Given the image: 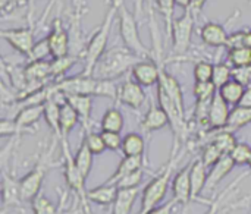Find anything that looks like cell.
<instances>
[{
    "label": "cell",
    "mask_w": 251,
    "mask_h": 214,
    "mask_svg": "<svg viewBox=\"0 0 251 214\" xmlns=\"http://www.w3.org/2000/svg\"><path fill=\"white\" fill-rule=\"evenodd\" d=\"M143 57L131 51L126 46H115L107 48L97 62L93 76L99 79H116L132 69Z\"/></svg>",
    "instance_id": "6da1fadb"
},
{
    "label": "cell",
    "mask_w": 251,
    "mask_h": 214,
    "mask_svg": "<svg viewBox=\"0 0 251 214\" xmlns=\"http://www.w3.org/2000/svg\"><path fill=\"white\" fill-rule=\"evenodd\" d=\"M176 154V148L172 150L171 159L166 163L165 169L153 178V181L143 190L141 194V206H140V212L138 214H147L149 212H151L153 209L159 207L160 203L165 200L169 184L172 182V173L174 169L178 163V159L175 157Z\"/></svg>",
    "instance_id": "7a4b0ae2"
},
{
    "label": "cell",
    "mask_w": 251,
    "mask_h": 214,
    "mask_svg": "<svg viewBox=\"0 0 251 214\" xmlns=\"http://www.w3.org/2000/svg\"><path fill=\"white\" fill-rule=\"evenodd\" d=\"M116 16H118V7L110 4L101 25L97 28V31L94 32L91 40L87 43V48L84 53V71H82L84 75H93L97 62L107 50L106 46H107L109 35H110V31H112Z\"/></svg>",
    "instance_id": "3957f363"
},
{
    "label": "cell",
    "mask_w": 251,
    "mask_h": 214,
    "mask_svg": "<svg viewBox=\"0 0 251 214\" xmlns=\"http://www.w3.org/2000/svg\"><path fill=\"white\" fill-rule=\"evenodd\" d=\"M118 22H119V34L124 41V46H126L131 51H134L143 59L153 57V51H150L141 41L138 32V19L135 18L134 12L126 9L125 3L121 4V7L118 9Z\"/></svg>",
    "instance_id": "277c9868"
},
{
    "label": "cell",
    "mask_w": 251,
    "mask_h": 214,
    "mask_svg": "<svg viewBox=\"0 0 251 214\" xmlns=\"http://www.w3.org/2000/svg\"><path fill=\"white\" fill-rule=\"evenodd\" d=\"M53 153V147L49 150L47 154L41 156L37 162V165L32 167L31 172H28L22 179H19V190H21V198L22 201H32L38 194H41V187L44 182V178L50 169V156Z\"/></svg>",
    "instance_id": "5b68a950"
},
{
    "label": "cell",
    "mask_w": 251,
    "mask_h": 214,
    "mask_svg": "<svg viewBox=\"0 0 251 214\" xmlns=\"http://www.w3.org/2000/svg\"><path fill=\"white\" fill-rule=\"evenodd\" d=\"M54 87L59 93L65 95H91L99 97L100 79L93 75H75L71 78H62L54 82Z\"/></svg>",
    "instance_id": "8992f818"
},
{
    "label": "cell",
    "mask_w": 251,
    "mask_h": 214,
    "mask_svg": "<svg viewBox=\"0 0 251 214\" xmlns=\"http://www.w3.org/2000/svg\"><path fill=\"white\" fill-rule=\"evenodd\" d=\"M194 25H196V16L191 13L190 9H185V12L179 18H175L171 41H172L174 53H176L178 56H182L184 53L188 51L194 32Z\"/></svg>",
    "instance_id": "52a82bcc"
},
{
    "label": "cell",
    "mask_w": 251,
    "mask_h": 214,
    "mask_svg": "<svg viewBox=\"0 0 251 214\" xmlns=\"http://www.w3.org/2000/svg\"><path fill=\"white\" fill-rule=\"evenodd\" d=\"M60 145H62V156H63V175H65L68 188L72 190L79 197V200L82 201V206L88 212V207H87L88 198H87V191H85V178L81 175V172L75 166L74 157L69 153L68 140H60Z\"/></svg>",
    "instance_id": "ba28073f"
},
{
    "label": "cell",
    "mask_w": 251,
    "mask_h": 214,
    "mask_svg": "<svg viewBox=\"0 0 251 214\" xmlns=\"http://www.w3.org/2000/svg\"><path fill=\"white\" fill-rule=\"evenodd\" d=\"M1 38L18 53L22 56H26L31 53L34 44H35V26H22V28H10L3 29L0 32Z\"/></svg>",
    "instance_id": "9c48e42d"
},
{
    "label": "cell",
    "mask_w": 251,
    "mask_h": 214,
    "mask_svg": "<svg viewBox=\"0 0 251 214\" xmlns=\"http://www.w3.org/2000/svg\"><path fill=\"white\" fill-rule=\"evenodd\" d=\"M51 57H63L68 56L71 51V41H69V31L63 26V22L60 18H56L51 24L50 34L47 35Z\"/></svg>",
    "instance_id": "30bf717a"
},
{
    "label": "cell",
    "mask_w": 251,
    "mask_h": 214,
    "mask_svg": "<svg viewBox=\"0 0 251 214\" xmlns=\"http://www.w3.org/2000/svg\"><path fill=\"white\" fill-rule=\"evenodd\" d=\"M190 169L191 163L185 167H182L172 179V194L174 200L184 207V214H187L188 204L191 200V181H190Z\"/></svg>",
    "instance_id": "8fae6325"
},
{
    "label": "cell",
    "mask_w": 251,
    "mask_h": 214,
    "mask_svg": "<svg viewBox=\"0 0 251 214\" xmlns=\"http://www.w3.org/2000/svg\"><path fill=\"white\" fill-rule=\"evenodd\" d=\"M119 103L138 110L144 101H146V93H144V87H141L137 81L134 79H126L124 81L119 88H118V98Z\"/></svg>",
    "instance_id": "7c38bea8"
},
{
    "label": "cell",
    "mask_w": 251,
    "mask_h": 214,
    "mask_svg": "<svg viewBox=\"0 0 251 214\" xmlns=\"http://www.w3.org/2000/svg\"><path fill=\"white\" fill-rule=\"evenodd\" d=\"M132 79L137 81L141 87H153L157 85L160 78V66L156 60L143 59L132 69Z\"/></svg>",
    "instance_id": "4fadbf2b"
},
{
    "label": "cell",
    "mask_w": 251,
    "mask_h": 214,
    "mask_svg": "<svg viewBox=\"0 0 251 214\" xmlns=\"http://www.w3.org/2000/svg\"><path fill=\"white\" fill-rule=\"evenodd\" d=\"M229 104L221 97L219 93H216V95L212 98L210 104H209V112H207V125L212 129H225L229 120Z\"/></svg>",
    "instance_id": "5bb4252c"
},
{
    "label": "cell",
    "mask_w": 251,
    "mask_h": 214,
    "mask_svg": "<svg viewBox=\"0 0 251 214\" xmlns=\"http://www.w3.org/2000/svg\"><path fill=\"white\" fill-rule=\"evenodd\" d=\"M1 200H3V213L9 207H18L21 206V203H24L21 198L19 181H16L4 169L1 172Z\"/></svg>",
    "instance_id": "9a60e30c"
},
{
    "label": "cell",
    "mask_w": 251,
    "mask_h": 214,
    "mask_svg": "<svg viewBox=\"0 0 251 214\" xmlns=\"http://www.w3.org/2000/svg\"><path fill=\"white\" fill-rule=\"evenodd\" d=\"M207 176H209V169L204 166L201 159H196L191 163L190 169V181H191V200L196 201L199 197L203 194V191L207 187Z\"/></svg>",
    "instance_id": "2e32d148"
},
{
    "label": "cell",
    "mask_w": 251,
    "mask_h": 214,
    "mask_svg": "<svg viewBox=\"0 0 251 214\" xmlns=\"http://www.w3.org/2000/svg\"><path fill=\"white\" fill-rule=\"evenodd\" d=\"M228 35L225 26L218 22H206L200 29L201 41L210 47H225Z\"/></svg>",
    "instance_id": "e0dca14e"
},
{
    "label": "cell",
    "mask_w": 251,
    "mask_h": 214,
    "mask_svg": "<svg viewBox=\"0 0 251 214\" xmlns=\"http://www.w3.org/2000/svg\"><path fill=\"white\" fill-rule=\"evenodd\" d=\"M41 116H44V104H37V106H26L18 110L16 116L13 120L16 125L21 128L24 134H31L32 132V125H35Z\"/></svg>",
    "instance_id": "ac0fdd59"
},
{
    "label": "cell",
    "mask_w": 251,
    "mask_h": 214,
    "mask_svg": "<svg viewBox=\"0 0 251 214\" xmlns=\"http://www.w3.org/2000/svg\"><path fill=\"white\" fill-rule=\"evenodd\" d=\"M168 125H169V118H168L166 112L160 106H154V104H150L149 110L146 112V115L140 123L141 129L146 134L160 131Z\"/></svg>",
    "instance_id": "d6986e66"
},
{
    "label": "cell",
    "mask_w": 251,
    "mask_h": 214,
    "mask_svg": "<svg viewBox=\"0 0 251 214\" xmlns=\"http://www.w3.org/2000/svg\"><path fill=\"white\" fill-rule=\"evenodd\" d=\"M66 101L75 109L79 116V122L84 131H90L91 112H93V97L91 95H66Z\"/></svg>",
    "instance_id": "ffe728a7"
},
{
    "label": "cell",
    "mask_w": 251,
    "mask_h": 214,
    "mask_svg": "<svg viewBox=\"0 0 251 214\" xmlns=\"http://www.w3.org/2000/svg\"><path fill=\"white\" fill-rule=\"evenodd\" d=\"M116 195H118V187L113 184H107V182H104L103 185H100L97 188L87 191L88 201H91L97 206H101V207L113 206Z\"/></svg>",
    "instance_id": "44dd1931"
},
{
    "label": "cell",
    "mask_w": 251,
    "mask_h": 214,
    "mask_svg": "<svg viewBox=\"0 0 251 214\" xmlns=\"http://www.w3.org/2000/svg\"><path fill=\"white\" fill-rule=\"evenodd\" d=\"M235 163L232 162V159L229 157V154H224L222 159L209 169V176H207V187L206 190L210 191L213 190L216 185L221 184V181H224L225 176H228L231 173V170L234 169Z\"/></svg>",
    "instance_id": "7402d4cb"
},
{
    "label": "cell",
    "mask_w": 251,
    "mask_h": 214,
    "mask_svg": "<svg viewBox=\"0 0 251 214\" xmlns=\"http://www.w3.org/2000/svg\"><path fill=\"white\" fill-rule=\"evenodd\" d=\"M138 188L118 190L116 200L112 206V214H131V210L138 198Z\"/></svg>",
    "instance_id": "603a6c76"
},
{
    "label": "cell",
    "mask_w": 251,
    "mask_h": 214,
    "mask_svg": "<svg viewBox=\"0 0 251 214\" xmlns=\"http://www.w3.org/2000/svg\"><path fill=\"white\" fill-rule=\"evenodd\" d=\"M25 76L28 82H41L47 84V79L51 78V69L49 60H35L29 62L25 66Z\"/></svg>",
    "instance_id": "cb8c5ba5"
},
{
    "label": "cell",
    "mask_w": 251,
    "mask_h": 214,
    "mask_svg": "<svg viewBox=\"0 0 251 214\" xmlns=\"http://www.w3.org/2000/svg\"><path fill=\"white\" fill-rule=\"evenodd\" d=\"M44 119L49 128L53 131L54 138L60 140V103L53 97L44 103Z\"/></svg>",
    "instance_id": "d4e9b609"
},
{
    "label": "cell",
    "mask_w": 251,
    "mask_h": 214,
    "mask_svg": "<svg viewBox=\"0 0 251 214\" xmlns=\"http://www.w3.org/2000/svg\"><path fill=\"white\" fill-rule=\"evenodd\" d=\"M146 150V143L143 135L137 132H129L124 137L121 151L126 157H143Z\"/></svg>",
    "instance_id": "484cf974"
},
{
    "label": "cell",
    "mask_w": 251,
    "mask_h": 214,
    "mask_svg": "<svg viewBox=\"0 0 251 214\" xmlns=\"http://www.w3.org/2000/svg\"><path fill=\"white\" fill-rule=\"evenodd\" d=\"M141 169H143V157H126L125 156L122 159V162L119 163V166L116 167V170L112 173V176L106 182L116 185V182L119 179H122L124 176H126L132 172L141 170Z\"/></svg>",
    "instance_id": "4316f807"
},
{
    "label": "cell",
    "mask_w": 251,
    "mask_h": 214,
    "mask_svg": "<svg viewBox=\"0 0 251 214\" xmlns=\"http://www.w3.org/2000/svg\"><path fill=\"white\" fill-rule=\"evenodd\" d=\"M78 123H81V122H79V116L75 112V109L68 101L60 104V135H62L60 140H66L69 132Z\"/></svg>",
    "instance_id": "83f0119b"
},
{
    "label": "cell",
    "mask_w": 251,
    "mask_h": 214,
    "mask_svg": "<svg viewBox=\"0 0 251 214\" xmlns=\"http://www.w3.org/2000/svg\"><path fill=\"white\" fill-rule=\"evenodd\" d=\"M124 125H125V119H124L122 112L118 107L107 109L103 113L101 120H100L101 131H109V132H119L121 134L124 129Z\"/></svg>",
    "instance_id": "f1b7e54d"
},
{
    "label": "cell",
    "mask_w": 251,
    "mask_h": 214,
    "mask_svg": "<svg viewBox=\"0 0 251 214\" xmlns=\"http://www.w3.org/2000/svg\"><path fill=\"white\" fill-rule=\"evenodd\" d=\"M244 91H246V87L243 84H240L238 81L235 79H231L229 82H226L224 87H221L218 90V93L221 94V97L229 104V106H238L243 95H244Z\"/></svg>",
    "instance_id": "f546056e"
},
{
    "label": "cell",
    "mask_w": 251,
    "mask_h": 214,
    "mask_svg": "<svg viewBox=\"0 0 251 214\" xmlns=\"http://www.w3.org/2000/svg\"><path fill=\"white\" fill-rule=\"evenodd\" d=\"M251 123V109L250 107H243V106H235L232 110H231V115H229V120H228V125H226V131H231V132H235L247 125Z\"/></svg>",
    "instance_id": "4dcf8cb0"
},
{
    "label": "cell",
    "mask_w": 251,
    "mask_h": 214,
    "mask_svg": "<svg viewBox=\"0 0 251 214\" xmlns=\"http://www.w3.org/2000/svg\"><path fill=\"white\" fill-rule=\"evenodd\" d=\"M93 160H94V154L91 153V150L87 147V144L82 141L79 148L76 150V154L74 156V162L76 169L81 172V175L87 179L91 169H93Z\"/></svg>",
    "instance_id": "1f68e13d"
},
{
    "label": "cell",
    "mask_w": 251,
    "mask_h": 214,
    "mask_svg": "<svg viewBox=\"0 0 251 214\" xmlns=\"http://www.w3.org/2000/svg\"><path fill=\"white\" fill-rule=\"evenodd\" d=\"M156 7L159 9L160 15L165 19V32L168 40H171L172 35V26H174V21H175V6L176 1L175 0H154Z\"/></svg>",
    "instance_id": "d6a6232c"
},
{
    "label": "cell",
    "mask_w": 251,
    "mask_h": 214,
    "mask_svg": "<svg viewBox=\"0 0 251 214\" xmlns=\"http://www.w3.org/2000/svg\"><path fill=\"white\" fill-rule=\"evenodd\" d=\"M78 62V57L68 54L63 57H54L53 60H50V69H51V78L59 81L63 78V75Z\"/></svg>",
    "instance_id": "836d02e7"
},
{
    "label": "cell",
    "mask_w": 251,
    "mask_h": 214,
    "mask_svg": "<svg viewBox=\"0 0 251 214\" xmlns=\"http://www.w3.org/2000/svg\"><path fill=\"white\" fill-rule=\"evenodd\" d=\"M228 62L232 68L251 66V48L241 46L228 50Z\"/></svg>",
    "instance_id": "e575fe53"
},
{
    "label": "cell",
    "mask_w": 251,
    "mask_h": 214,
    "mask_svg": "<svg viewBox=\"0 0 251 214\" xmlns=\"http://www.w3.org/2000/svg\"><path fill=\"white\" fill-rule=\"evenodd\" d=\"M210 143H213L224 154H229L232 151V148L237 145V138H235L234 132L221 129V132H218Z\"/></svg>",
    "instance_id": "d590c367"
},
{
    "label": "cell",
    "mask_w": 251,
    "mask_h": 214,
    "mask_svg": "<svg viewBox=\"0 0 251 214\" xmlns=\"http://www.w3.org/2000/svg\"><path fill=\"white\" fill-rule=\"evenodd\" d=\"M193 91H194V97H196L197 103H210L212 98L216 95L218 88L212 81H209V82H196Z\"/></svg>",
    "instance_id": "8d00e7d4"
},
{
    "label": "cell",
    "mask_w": 251,
    "mask_h": 214,
    "mask_svg": "<svg viewBox=\"0 0 251 214\" xmlns=\"http://www.w3.org/2000/svg\"><path fill=\"white\" fill-rule=\"evenodd\" d=\"M231 79H232V66L229 63H222V62L215 63L212 82L216 85V88L219 90L221 87H224Z\"/></svg>",
    "instance_id": "74e56055"
},
{
    "label": "cell",
    "mask_w": 251,
    "mask_h": 214,
    "mask_svg": "<svg viewBox=\"0 0 251 214\" xmlns=\"http://www.w3.org/2000/svg\"><path fill=\"white\" fill-rule=\"evenodd\" d=\"M31 209H32L34 214H59L57 207L43 194H38L31 201Z\"/></svg>",
    "instance_id": "f35d334b"
},
{
    "label": "cell",
    "mask_w": 251,
    "mask_h": 214,
    "mask_svg": "<svg viewBox=\"0 0 251 214\" xmlns=\"http://www.w3.org/2000/svg\"><path fill=\"white\" fill-rule=\"evenodd\" d=\"M213 68H215L213 63H210L207 60H199L194 65V71H193L196 82H209V81H212Z\"/></svg>",
    "instance_id": "ab89813d"
},
{
    "label": "cell",
    "mask_w": 251,
    "mask_h": 214,
    "mask_svg": "<svg viewBox=\"0 0 251 214\" xmlns=\"http://www.w3.org/2000/svg\"><path fill=\"white\" fill-rule=\"evenodd\" d=\"M229 157L235 163V166L249 165L251 157V147L247 143H237V145L229 153Z\"/></svg>",
    "instance_id": "60d3db41"
},
{
    "label": "cell",
    "mask_w": 251,
    "mask_h": 214,
    "mask_svg": "<svg viewBox=\"0 0 251 214\" xmlns=\"http://www.w3.org/2000/svg\"><path fill=\"white\" fill-rule=\"evenodd\" d=\"M47 56H51V50H50V44L47 37L41 38L38 41H35L31 53L28 54V60L29 62H35V60H47Z\"/></svg>",
    "instance_id": "b9f144b4"
},
{
    "label": "cell",
    "mask_w": 251,
    "mask_h": 214,
    "mask_svg": "<svg viewBox=\"0 0 251 214\" xmlns=\"http://www.w3.org/2000/svg\"><path fill=\"white\" fill-rule=\"evenodd\" d=\"M222 156H224V153H222L213 143H209V144L203 148L200 159H201V162L204 163V166H206L207 169H210V167H213V166L222 159Z\"/></svg>",
    "instance_id": "7bdbcfd3"
},
{
    "label": "cell",
    "mask_w": 251,
    "mask_h": 214,
    "mask_svg": "<svg viewBox=\"0 0 251 214\" xmlns=\"http://www.w3.org/2000/svg\"><path fill=\"white\" fill-rule=\"evenodd\" d=\"M82 141L87 144V147L91 150V153L94 156H99V154H101L106 150V145H104L101 134H97V132H93V131H87Z\"/></svg>",
    "instance_id": "ee69618b"
},
{
    "label": "cell",
    "mask_w": 251,
    "mask_h": 214,
    "mask_svg": "<svg viewBox=\"0 0 251 214\" xmlns=\"http://www.w3.org/2000/svg\"><path fill=\"white\" fill-rule=\"evenodd\" d=\"M143 169L141 170H137V172H132L126 176H124L122 179H119L116 182V187L118 190H129V188H138V185L141 184L143 181Z\"/></svg>",
    "instance_id": "f6af8a7d"
},
{
    "label": "cell",
    "mask_w": 251,
    "mask_h": 214,
    "mask_svg": "<svg viewBox=\"0 0 251 214\" xmlns=\"http://www.w3.org/2000/svg\"><path fill=\"white\" fill-rule=\"evenodd\" d=\"M100 134H101V137H103V141H104L106 150L118 151V150H121V148H122V141H124V138L121 137V134H119V132L101 131Z\"/></svg>",
    "instance_id": "bcb514c9"
},
{
    "label": "cell",
    "mask_w": 251,
    "mask_h": 214,
    "mask_svg": "<svg viewBox=\"0 0 251 214\" xmlns=\"http://www.w3.org/2000/svg\"><path fill=\"white\" fill-rule=\"evenodd\" d=\"M0 134H1V137H19L24 132L21 131V128L16 125V122L13 119H1Z\"/></svg>",
    "instance_id": "7dc6e473"
},
{
    "label": "cell",
    "mask_w": 251,
    "mask_h": 214,
    "mask_svg": "<svg viewBox=\"0 0 251 214\" xmlns=\"http://www.w3.org/2000/svg\"><path fill=\"white\" fill-rule=\"evenodd\" d=\"M232 79L243 84L246 88L251 85V66L232 68Z\"/></svg>",
    "instance_id": "c3c4849f"
},
{
    "label": "cell",
    "mask_w": 251,
    "mask_h": 214,
    "mask_svg": "<svg viewBox=\"0 0 251 214\" xmlns=\"http://www.w3.org/2000/svg\"><path fill=\"white\" fill-rule=\"evenodd\" d=\"M244 35H246V31H235V32H232V34H229L225 47H226L228 50H231V48L244 46Z\"/></svg>",
    "instance_id": "681fc988"
},
{
    "label": "cell",
    "mask_w": 251,
    "mask_h": 214,
    "mask_svg": "<svg viewBox=\"0 0 251 214\" xmlns=\"http://www.w3.org/2000/svg\"><path fill=\"white\" fill-rule=\"evenodd\" d=\"M175 204H178V203L172 198L169 203L162 204V206H159V207L153 209L151 212H149L147 214H172L174 213V209H175Z\"/></svg>",
    "instance_id": "f907efd6"
},
{
    "label": "cell",
    "mask_w": 251,
    "mask_h": 214,
    "mask_svg": "<svg viewBox=\"0 0 251 214\" xmlns=\"http://www.w3.org/2000/svg\"><path fill=\"white\" fill-rule=\"evenodd\" d=\"M234 185H231V187H228L225 191H224V194L222 195H219L215 201H212L210 203V206H209V210L206 212L204 214H218L219 213V209H221V204H222V200H224V197L226 195V192H229L231 191V188H232Z\"/></svg>",
    "instance_id": "816d5d0a"
},
{
    "label": "cell",
    "mask_w": 251,
    "mask_h": 214,
    "mask_svg": "<svg viewBox=\"0 0 251 214\" xmlns=\"http://www.w3.org/2000/svg\"><path fill=\"white\" fill-rule=\"evenodd\" d=\"M206 1H207V0H191V1H190V6H188L187 9H190L191 13H193V15L196 16V19H197V16L201 13V10H203Z\"/></svg>",
    "instance_id": "f5cc1de1"
},
{
    "label": "cell",
    "mask_w": 251,
    "mask_h": 214,
    "mask_svg": "<svg viewBox=\"0 0 251 214\" xmlns=\"http://www.w3.org/2000/svg\"><path fill=\"white\" fill-rule=\"evenodd\" d=\"M56 3H57V0H49V3H47V6H46V9H44V12H43V15H41V18H40V21H38V26H43V24L46 22V18L50 15V12H51V9L56 6Z\"/></svg>",
    "instance_id": "db71d44e"
},
{
    "label": "cell",
    "mask_w": 251,
    "mask_h": 214,
    "mask_svg": "<svg viewBox=\"0 0 251 214\" xmlns=\"http://www.w3.org/2000/svg\"><path fill=\"white\" fill-rule=\"evenodd\" d=\"M132 3H134V15H135V18L140 21L141 19V16H143V10H144V3H146V0H132Z\"/></svg>",
    "instance_id": "11a10c76"
},
{
    "label": "cell",
    "mask_w": 251,
    "mask_h": 214,
    "mask_svg": "<svg viewBox=\"0 0 251 214\" xmlns=\"http://www.w3.org/2000/svg\"><path fill=\"white\" fill-rule=\"evenodd\" d=\"M238 106H243V107H250L251 109V85L246 88V91H244V95H243V98H241V101H240V104H238Z\"/></svg>",
    "instance_id": "9f6ffc18"
},
{
    "label": "cell",
    "mask_w": 251,
    "mask_h": 214,
    "mask_svg": "<svg viewBox=\"0 0 251 214\" xmlns=\"http://www.w3.org/2000/svg\"><path fill=\"white\" fill-rule=\"evenodd\" d=\"M244 46L251 48V29L250 31H246V35H244Z\"/></svg>",
    "instance_id": "6f0895ef"
},
{
    "label": "cell",
    "mask_w": 251,
    "mask_h": 214,
    "mask_svg": "<svg viewBox=\"0 0 251 214\" xmlns=\"http://www.w3.org/2000/svg\"><path fill=\"white\" fill-rule=\"evenodd\" d=\"M175 1H176V4L181 6L182 9H187V7L190 6V1H191V0H175Z\"/></svg>",
    "instance_id": "680465c9"
},
{
    "label": "cell",
    "mask_w": 251,
    "mask_h": 214,
    "mask_svg": "<svg viewBox=\"0 0 251 214\" xmlns=\"http://www.w3.org/2000/svg\"><path fill=\"white\" fill-rule=\"evenodd\" d=\"M25 1H28V0H7V4H10V6H12V4H22V3H25ZM7 4H6V6H7ZM6 6L3 7V10L6 9Z\"/></svg>",
    "instance_id": "91938a15"
},
{
    "label": "cell",
    "mask_w": 251,
    "mask_h": 214,
    "mask_svg": "<svg viewBox=\"0 0 251 214\" xmlns=\"http://www.w3.org/2000/svg\"><path fill=\"white\" fill-rule=\"evenodd\" d=\"M125 3V0H110V4L112 6H115V7H121V4H124Z\"/></svg>",
    "instance_id": "94428289"
},
{
    "label": "cell",
    "mask_w": 251,
    "mask_h": 214,
    "mask_svg": "<svg viewBox=\"0 0 251 214\" xmlns=\"http://www.w3.org/2000/svg\"><path fill=\"white\" fill-rule=\"evenodd\" d=\"M249 166H250V172H251V157H250V162H249Z\"/></svg>",
    "instance_id": "6125c7cd"
}]
</instances>
